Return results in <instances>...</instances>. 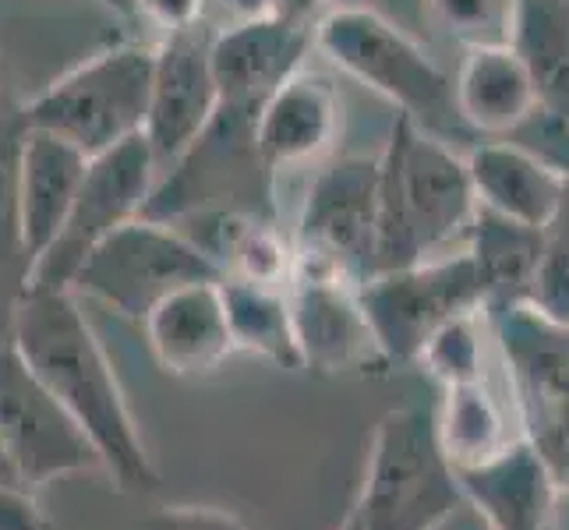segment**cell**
I'll list each match as a JSON object with an SVG mask.
<instances>
[{
	"instance_id": "d6a6232c",
	"label": "cell",
	"mask_w": 569,
	"mask_h": 530,
	"mask_svg": "<svg viewBox=\"0 0 569 530\" xmlns=\"http://www.w3.org/2000/svg\"><path fill=\"white\" fill-rule=\"evenodd\" d=\"M326 0H262V14L283 18L290 26L316 29V22L326 14Z\"/></svg>"
},
{
	"instance_id": "5b68a950",
	"label": "cell",
	"mask_w": 569,
	"mask_h": 530,
	"mask_svg": "<svg viewBox=\"0 0 569 530\" xmlns=\"http://www.w3.org/2000/svg\"><path fill=\"white\" fill-rule=\"evenodd\" d=\"M453 463L436 431V410H386L371 431L365 488L355 506L361 530H436L460 506Z\"/></svg>"
},
{
	"instance_id": "836d02e7",
	"label": "cell",
	"mask_w": 569,
	"mask_h": 530,
	"mask_svg": "<svg viewBox=\"0 0 569 530\" xmlns=\"http://www.w3.org/2000/svg\"><path fill=\"white\" fill-rule=\"evenodd\" d=\"M548 238H556V241L569 244V181L562 184V199H559V209H556L552 227H548Z\"/></svg>"
},
{
	"instance_id": "5bb4252c",
	"label": "cell",
	"mask_w": 569,
	"mask_h": 530,
	"mask_svg": "<svg viewBox=\"0 0 569 530\" xmlns=\"http://www.w3.org/2000/svg\"><path fill=\"white\" fill-rule=\"evenodd\" d=\"M311 32L272 14H248L238 26L212 32V74L220 89V107L259 113L290 74L305 68Z\"/></svg>"
},
{
	"instance_id": "8d00e7d4",
	"label": "cell",
	"mask_w": 569,
	"mask_h": 530,
	"mask_svg": "<svg viewBox=\"0 0 569 530\" xmlns=\"http://www.w3.org/2000/svg\"><path fill=\"white\" fill-rule=\"evenodd\" d=\"M227 4L238 11L241 18H248V14H262V0H227Z\"/></svg>"
},
{
	"instance_id": "7c38bea8",
	"label": "cell",
	"mask_w": 569,
	"mask_h": 530,
	"mask_svg": "<svg viewBox=\"0 0 569 530\" xmlns=\"http://www.w3.org/2000/svg\"><path fill=\"white\" fill-rule=\"evenodd\" d=\"M287 298L305 368L355 371L371 361H386L365 316L361 283L343 269L293 251Z\"/></svg>"
},
{
	"instance_id": "7402d4cb",
	"label": "cell",
	"mask_w": 569,
	"mask_h": 530,
	"mask_svg": "<svg viewBox=\"0 0 569 530\" xmlns=\"http://www.w3.org/2000/svg\"><path fill=\"white\" fill-rule=\"evenodd\" d=\"M545 110L569 117V0H513L506 26Z\"/></svg>"
},
{
	"instance_id": "7a4b0ae2",
	"label": "cell",
	"mask_w": 569,
	"mask_h": 530,
	"mask_svg": "<svg viewBox=\"0 0 569 530\" xmlns=\"http://www.w3.org/2000/svg\"><path fill=\"white\" fill-rule=\"evenodd\" d=\"M467 160L439 134L397 117L379 152L376 269H403L467 248L478 216Z\"/></svg>"
},
{
	"instance_id": "4fadbf2b",
	"label": "cell",
	"mask_w": 569,
	"mask_h": 530,
	"mask_svg": "<svg viewBox=\"0 0 569 530\" xmlns=\"http://www.w3.org/2000/svg\"><path fill=\"white\" fill-rule=\"evenodd\" d=\"M212 32L199 26L167 32L152 53V89L146 113V142L156 163H173L209 128L220 110V89L212 74Z\"/></svg>"
},
{
	"instance_id": "52a82bcc",
	"label": "cell",
	"mask_w": 569,
	"mask_h": 530,
	"mask_svg": "<svg viewBox=\"0 0 569 530\" xmlns=\"http://www.w3.org/2000/svg\"><path fill=\"white\" fill-rule=\"evenodd\" d=\"M202 280H223L220 266L181 227L139 216L92 248L74 272L71 293H89L121 316L146 322L173 290Z\"/></svg>"
},
{
	"instance_id": "4dcf8cb0",
	"label": "cell",
	"mask_w": 569,
	"mask_h": 530,
	"mask_svg": "<svg viewBox=\"0 0 569 530\" xmlns=\"http://www.w3.org/2000/svg\"><path fill=\"white\" fill-rule=\"evenodd\" d=\"M134 8H139V18H146L156 29L181 32L202 22L206 0H134Z\"/></svg>"
},
{
	"instance_id": "1f68e13d",
	"label": "cell",
	"mask_w": 569,
	"mask_h": 530,
	"mask_svg": "<svg viewBox=\"0 0 569 530\" xmlns=\"http://www.w3.org/2000/svg\"><path fill=\"white\" fill-rule=\"evenodd\" d=\"M0 530H50L32 488L0 484Z\"/></svg>"
},
{
	"instance_id": "cb8c5ba5",
	"label": "cell",
	"mask_w": 569,
	"mask_h": 530,
	"mask_svg": "<svg viewBox=\"0 0 569 530\" xmlns=\"http://www.w3.org/2000/svg\"><path fill=\"white\" fill-rule=\"evenodd\" d=\"M436 431L446 460L453 467H470L496 457L517 436L509 431V414L499 397L478 382L446 386L442 407L436 410Z\"/></svg>"
},
{
	"instance_id": "ba28073f",
	"label": "cell",
	"mask_w": 569,
	"mask_h": 530,
	"mask_svg": "<svg viewBox=\"0 0 569 530\" xmlns=\"http://www.w3.org/2000/svg\"><path fill=\"white\" fill-rule=\"evenodd\" d=\"M156 181H160V163L146 134L92 156L61 230L29 269L26 290H71L74 272L92 248L103 244L113 230L146 216Z\"/></svg>"
},
{
	"instance_id": "d590c367",
	"label": "cell",
	"mask_w": 569,
	"mask_h": 530,
	"mask_svg": "<svg viewBox=\"0 0 569 530\" xmlns=\"http://www.w3.org/2000/svg\"><path fill=\"white\" fill-rule=\"evenodd\" d=\"M96 4H103L107 11L128 18V22H134V18H139V8H134V0H96Z\"/></svg>"
},
{
	"instance_id": "4316f807",
	"label": "cell",
	"mask_w": 569,
	"mask_h": 530,
	"mask_svg": "<svg viewBox=\"0 0 569 530\" xmlns=\"http://www.w3.org/2000/svg\"><path fill=\"white\" fill-rule=\"evenodd\" d=\"M431 14L463 43H506L513 0H428Z\"/></svg>"
},
{
	"instance_id": "f546056e",
	"label": "cell",
	"mask_w": 569,
	"mask_h": 530,
	"mask_svg": "<svg viewBox=\"0 0 569 530\" xmlns=\"http://www.w3.org/2000/svg\"><path fill=\"white\" fill-rule=\"evenodd\" d=\"M139 530H251L220 506H156Z\"/></svg>"
},
{
	"instance_id": "e0dca14e",
	"label": "cell",
	"mask_w": 569,
	"mask_h": 530,
	"mask_svg": "<svg viewBox=\"0 0 569 530\" xmlns=\"http://www.w3.org/2000/svg\"><path fill=\"white\" fill-rule=\"evenodd\" d=\"M453 474L460 496L492 530H545L552 523L559 484L523 436L481 463L453 467Z\"/></svg>"
},
{
	"instance_id": "ac0fdd59",
	"label": "cell",
	"mask_w": 569,
	"mask_h": 530,
	"mask_svg": "<svg viewBox=\"0 0 569 530\" xmlns=\"http://www.w3.org/2000/svg\"><path fill=\"white\" fill-rule=\"evenodd\" d=\"M142 326L156 361L170 376H209L238 350L227 319L223 280H202L173 290L149 311Z\"/></svg>"
},
{
	"instance_id": "83f0119b",
	"label": "cell",
	"mask_w": 569,
	"mask_h": 530,
	"mask_svg": "<svg viewBox=\"0 0 569 530\" xmlns=\"http://www.w3.org/2000/svg\"><path fill=\"white\" fill-rule=\"evenodd\" d=\"M523 304H531L548 322L569 326V244L548 238L531 287L523 293Z\"/></svg>"
},
{
	"instance_id": "74e56055",
	"label": "cell",
	"mask_w": 569,
	"mask_h": 530,
	"mask_svg": "<svg viewBox=\"0 0 569 530\" xmlns=\"http://www.w3.org/2000/svg\"><path fill=\"white\" fill-rule=\"evenodd\" d=\"M340 530H361V523H358V517H355V509L347 513V520L340 523Z\"/></svg>"
},
{
	"instance_id": "2e32d148",
	"label": "cell",
	"mask_w": 569,
	"mask_h": 530,
	"mask_svg": "<svg viewBox=\"0 0 569 530\" xmlns=\"http://www.w3.org/2000/svg\"><path fill=\"white\" fill-rule=\"evenodd\" d=\"M343 124L340 92L316 71H298L254 113V149L269 173L319 160Z\"/></svg>"
},
{
	"instance_id": "30bf717a",
	"label": "cell",
	"mask_w": 569,
	"mask_h": 530,
	"mask_svg": "<svg viewBox=\"0 0 569 530\" xmlns=\"http://www.w3.org/2000/svg\"><path fill=\"white\" fill-rule=\"evenodd\" d=\"M0 442L32 492L57 478L103 470L92 439L32 376L11 340L0 343Z\"/></svg>"
},
{
	"instance_id": "d6986e66",
	"label": "cell",
	"mask_w": 569,
	"mask_h": 530,
	"mask_svg": "<svg viewBox=\"0 0 569 530\" xmlns=\"http://www.w3.org/2000/svg\"><path fill=\"white\" fill-rule=\"evenodd\" d=\"M453 103L470 134L509 139L541 100L523 57L509 43H470L453 82Z\"/></svg>"
},
{
	"instance_id": "484cf974",
	"label": "cell",
	"mask_w": 569,
	"mask_h": 530,
	"mask_svg": "<svg viewBox=\"0 0 569 530\" xmlns=\"http://www.w3.org/2000/svg\"><path fill=\"white\" fill-rule=\"evenodd\" d=\"M481 319L485 308L467 311V316L449 319L428 337L418 361L428 368L431 379L442 386L478 382L485 379V340H481Z\"/></svg>"
},
{
	"instance_id": "f35d334b",
	"label": "cell",
	"mask_w": 569,
	"mask_h": 530,
	"mask_svg": "<svg viewBox=\"0 0 569 530\" xmlns=\"http://www.w3.org/2000/svg\"><path fill=\"white\" fill-rule=\"evenodd\" d=\"M545 530H559V527H556V523H548V527H545Z\"/></svg>"
},
{
	"instance_id": "ffe728a7",
	"label": "cell",
	"mask_w": 569,
	"mask_h": 530,
	"mask_svg": "<svg viewBox=\"0 0 569 530\" xmlns=\"http://www.w3.org/2000/svg\"><path fill=\"white\" fill-rule=\"evenodd\" d=\"M470 184L485 209L548 230L562 199V177L513 139H485L467 156Z\"/></svg>"
},
{
	"instance_id": "6da1fadb",
	"label": "cell",
	"mask_w": 569,
	"mask_h": 530,
	"mask_svg": "<svg viewBox=\"0 0 569 530\" xmlns=\"http://www.w3.org/2000/svg\"><path fill=\"white\" fill-rule=\"evenodd\" d=\"M11 343L57 403L78 421L121 492H149L160 481L131 418L103 343L71 290H26L14 311Z\"/></svg>"
},
{
	"instance_id": "44dd1931",
	"label": "cell",
	"mask_w": 569,
	"mask_h": 530,
	"mask_svg": "<svg viewBox=\"0 0 569 530\" xmlns=\"http://www.w3.org/2000/svg\"><path fill=\"white\" fill-rule=\"evenodd\" d=\"M545 244L548 230L506 220V216L478 206L475 227L467 233V254L475 259V269L485 287V311L523 301L545 254Z\"/></svg>"
},
{
	"instance_id": "277c9868",
	"label": "cell",
	"mask_w": 569,
	"mask_h": 530,
	"mask_svg": "<svg viewBox=\"0 0 569 530\" xmlns=\"http://www.w3.org/2000/svg\"><path fill=\"white\" fill-rule=\"evenodd\" d=\"M152 53L146 43H117L64 71L18 113L22 124L50 131L89 160L146 131Z\"/></svg>"
},
{
	"instance_id": "e575fe53",
	"label": "cell",
	"mask_w": 569,
	"mask_h": 530,
	"mask_svg": "<svg viewBox=\"0 0 569 530\" xmlns=\"http://www.w3.org/2000/svg\"><path fill=\"white\" fill-rule=\"evenodd\" d=\"M0 484H14V488H29L22 481V470H18V463L11 460V453L4 449V442H0Z\"/></svg>"
},
{
	"instance_id": "d4e9b609",
	"label": "cell",
	"mask_w": 569,
	"mask_h": 530,
	"mask_svg": "<svg viewBox=\"0 0 569 530\" xmlns=\"http://www.w3.org/2000/svg\"><path fill=\"white\" fill-rule=\"evenodd\" d=\"M22 124V121H18ZM14 142L18 131L8 134L0 146V343L11 340L14 311L26 298L32 259L22 244L18 230V206H14Z\"/></svg>"
},
{
	"instance_id": "9a60e30c",
	"label": "cell",
	"mask_w": 569,
	"mask_h": 530,
	"mask_svg": "<svg viewBox=\"0 0 569 530\" xmlns=\"http://www.w3.org/2000/svg\"><path fill=\"white\" fill-rule=\"evenodd\" d=\"M22 121V117H18ZM89 156L50 131L18 124L14 142V206L18 230L29 259L36 262L43 248L57 238L64 216L74 202Z\"/></svg>"
},
{
	"instance_id": "3957f363",
	"label": "cell",
	"mask_w": 569,
	"mask_h": 530,
	"mask_svg": "<svg viewBox=\"0 0 569 530\" xmlns=\"http://www.w3.org/2000/svg\"><path fill=\"white\" fill-rule=\"evenodd\" d=\"M311 47L425 131L446 142L453 139V131L470 134L453 103V78L431 61L425 47H418V39H410L376 8H329L316 22Z\"/></svg>"
},
{
	"instance_id": "f1b7e54d",
	"label": "cell",
	"mask_w": 569,
	"mask_h": 530,
	"mask_svg": "<svg viewBox=\"0 0 569 530\" xmlns=\"http://www.w3.org/2000/svg\"><path fill=\"white\" fill-rule=\"evenodd\" d=\"M509 139L527 146L541 163H548L562 181H569V117L538 107Z\"/></svg>"
},
{
	"instance_id": "8992f818",
	"label": "cell",
	"mask_w": 569,
	"mask_h": 530,
	"mask_svg": "<svg viewBox=\"0 0 569 530\" xmlns=\"http://www.w3.org/2000/svg\"><path fill=\"white\" fill-rule=\"evenodd\" d=\"M506 364L520 436L538 449L559 492H569V326L548 322L531 304L485 311Z\"/></svg>"
},
{
	"instance_id": "8fae6325",
	"label": "cell",
	"mask_w": 569,
	"mask_h": 530,
	"mask_svg": "<svg viewBox=\"0 0 569 530\" xmlns=\"http://www.w3.org/2000/svg\"><path fill=\"white\" fill-rule=\"evenodd\" d=\"M379 156H340L316 173L298 216L293 251L343 269L358 283L376 269Z\"/></svg>"
},
{
	"instance_id": "9c48e42d",
	"label": "cell",
	"mask_w": 569,
	"mask_h": 530,
	"mask_svg": "<svg viewBox=\"0 0 569 530\" xmlns=\"http://www.w3.org/2000/svg\"><path fill=\"white\" fill-rule=\"evenodd\" d=\"M361 304L386 361H418L439 326L485 308V287L467 248L418 266L371 272L361 280Z\"/></svg>"
},
{
	"instance_id": "603a6c76",
	"label": "cell",
	"mask_w": 569,
	"mask_h": 530,
	"mask_svg": "<svg viewBox=\"0 0 569 530\" xmlns=\"http://www.w3.org/2000/svg\"><path fill=\"white\" fill-rule=\"evenodd\" d=\"M223 301H227L233 347L259 353V358L287 371L305 368L298 350V332H293L287 287L223 280Z\"/></svg>"
}]
</instances>
